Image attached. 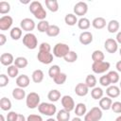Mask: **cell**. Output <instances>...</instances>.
Listing matches in <instances>:
<instances>
[{
    "label": "cell",
    "mask_w": 121,
    "mask_h": 121,
    "mask_svg": "<svg viewBox=\"0 0 121 121\" xmlns=\"http://www.w3.org/2000/svg\"><path fill=\"white\" fill-rule=\"evenodd\" d=\"M29 11L34 15V17L40 21H43L46 18L47 13L44 9V8L43 7L42 3L39 1H32L29 4Z\"/></svg>",
    "instance_id": "6da1fadb"
},
{
    "label": "cell",
    "mask_w": 121,
    "mask_h": 121,
    "mask_svg": "<svg viewBox=\"0 0 121 121\" xmlns=\"http://www.w3.org/2000/svg\"><path fill=\"white\" fill-rule=\"evenodd\" d=\"M38 111L40 113L43 114V115H47V116H53L56 112H57V107L51 102H42L39 107H38Z\"/></svg>",
    "instance_id": "7a4b0ae2"
},
{
    "label": "cell",
    "mask_w": 121,
    "mask_h": 121,
    "mask_svg": "<svg viewBox=\"0 0 121 121\" xmlns=\"http://www.w3.org/2000/svg\"><path fill=\"white\" fill-rule=\"evenodd\" d=\"M41 97L40 95L35 92H30L28 95H26V105L28 109H36L41 104L40 102Z\"/></svg>",
    "instance_id": "3957f363"
},
{
    "label": "cell",
    "mask_w": 121,
    "mask_h": 121,
    "mask_svg": "<svg viewBox=\"0 0 121 121\" xmlns=\"http://www.w3.org/2000/svg\"><path fill=\"white\" fill-rule=\"evenodd\" d=\"M102 115V110L99 107H93L84 115V121H99Z\"/></svg>",
    "instance_id": "277c9868"
},
{
    "label": "cell",
    "mask_w": 121,
    "mask_h": 121,
    "mask_svg": "<svg viewBox=\"0 0 121 121\" xmlns=\"http://www.w3.org/2000/svg\"><path fill=\"white\" fill-rule=\"evenodd\" d=\"M23 43L24 45L30 49V50H33L35 48H37L38 46V40L36 38V35L33 34V33H26L23 36Z\"/></svg>",
    "instance_id": "5b68a950"
},
{
    "label": "cell",
    "mask_w": 121,
    "mask_h": 121,
    "mask_svg": "<svg viewBox=\"0 0 121 121\" xmlns=\"http://www.w3.org/2000/svg\"><path fill=\"white\" fill-rule=\"evenodd\" d=\"M69 51H70L69 45L63 43H58L53 47V55L57 58H64Z\"/></svg>",
    "instance_id": "8992f818"
},
{
    "label": "cell",
    "mask_w": 121,
    "mask_h": 121,
    "mask_svg": "<svg viewBox=\"0 0 121 121\" xmlns=\"http://www.w3.org/2000/svg\"><path fill=\"white\" fill-rule=\"evenodd\" d=\"M111 67V64L109 61L103 60L99 62H93L92 64V70L95 74H103L107 72Z\"/></svg>",
    "instance_id": "52a82bcc"
},
{
    "label": "cell",
    "mask_w": 121,
    "mask_h": 121,
    "mask_svg": "<svg viewBox=\"0 0 121 121\" xmlns=\"http://www.w3.org/2000/svg\"><path fill=\"white\" fill-rule=\"evenodd\" d=\"M60 102H61V105H62L64 110H66L68 112H72V111L75 110L76 104H75V101H74V99H73V97L71 95H65L61 96Z\"/></svg>",
    "instance_id": "ba28073f"
},
{
    "label": "cell",
    "mask_w": 121,
    "mask_h": 121,
    "mask_svg": "<svg viewBox=\"0 0 121 121\" xmlns=\"http://www.w3.org/2000/svg\"><path fill=\"white\" fill-rule=\"evenodd\" d=\"M53 56L54 55L51 52L39 51L37 54V59L43 64H50L53 61Z\"/></svg>",
    "instance_id": "9c48e42d"
},
{
    "label": "cell",
    "mask_w": 121,
    "mask_h": 121,
    "mask_svg": "<svg viewBox=\"0 0 121 121\" xmlns=\"http://www.w3.org/2000/svg\"><path fill=\"white\" fill-rule=\"evenodd\" d=\"M73 10H74V13H75V15L76 16H80V17H82V16H84L86 13H87V11H88V5L85 3V2H78L75 6H74V9H73Z\"/></svg>",
    "instance_id": "30bf717a"
},
{
    "label": "cell",
    "mask_w": 121,
    "mask_h": 121,
    "mask_svg": "<svg viewBox=\"0 0 121 121\" xmlns=\"http://www.w3.org/2000/svg\"><path fill=\"white\" fill-rule=\"evenodd\" d=\"M37 26L35 25V22L30 19V18H24L21 22H20V27L26 31L27 33H30L32 30H34V28L36 27Z\"/></svg>",
    "instance_id": "8fae6325"
},
{
    "label": "cell",
    "mask_w": 121,
    "mask_h": 121,
    "mask_svg": "<svg viewBox=\"0 0 121 121\" xmlns=\"http://www.w3.org/2000/svg\"><path fill=\"white\" fill-rule=\"evenodd\" d=\"M104 48L106 49V51L108 53L113 54V53H115L118 50V43H117V42L114 39L109 38L104 43Z\"/></svg>",
    "instance_id": "7c38bea8"
},
{
    "label": "cell",
    "mask_w": 121,
    "mask_h": 121,
    "mask_svg": "<svg viewBox=\"0 0 121 121\" xmlns=\"http://www.w3.org/2000/svg\"><path fill=\"white\" fill-rule=\"evenodd\" d=\"M13 24V19L9 15H3L0 18V30H9Z\"/></svg>",
    "instance_id": "4fadbf2b"
},
{
    "label": "cell",
    "mask_w": 121,
    "mask_h": 121,
    "mask_svg": "<svg viewBox=\"0 0 121 121\" xmlns=\"http://www.w3.org/2000/svg\"><path fill=\"white\" fill-rule=\"evenodd\" d=\"M93 34L90 32V31H83L79 34V37H78V40H79V43L83 45H88L90 44L92 42H93Z\"/></svg>",
    "instance_id": "5bb4252c"
},
{
    "label": "cell",
    "mask_w": 121,
    "mask_h": 121,
    "mask_svg": "<svg viewBox=\"0 0 121 121\" xmlns=\"http://www.w3.org/2000/svg\"><path fill=\"white\" fill-rule=\"evenodd\" d=\"M0 62L2 63V65L5 66H10L14 63V58L13 55L10 53H3L0 56Z\"/></svg>",
    "instance_id": "9a60e30c"
},
{
    "label": "cell",
    "mask_w": 121,
    "mask_h": 121,
    "mask_svg": "<svg viewBox=\"0 0 121 121\" xmlns=\"http://www.w3.org/2000/svg\"><path fill=\"white\" fill-rule=\"evenodd\" d=\"M30 83V79L28 78V76L23 74V75H20L16 78V85L20 88H26Z\"/></svg>",
    "instance_id": "2e32d148"
},
{
    "label": "cell",
    "mask_w": 121,
    "mask_h": 121,
    "mask_svg": "<svg viewBox=\"0 0 121 121\" xmlns=\"http://www.w3.org/2000/svg\"><path fill=\"white\" fill-rule=\"evenodd\" d=\"M75 93L78 96H85L89 93V87L85 84V82L78 83L75 87Z\"/></svg>",
    "instance_id": "e0dca14e"
},
{
    "label": "cell",
    "mask_w": 121,
    "mask_h": 121,
    "mask_svg": "<svg viewBox=\"0 0 121 121\" xmlns=\"http://www.w3.org/2000/svg\"><path fill=\"white\" fill-rule=\"evenodd\" d=\"M106 95L110 98H115L120 95V88L116 85H110L106 89Z\"/></svg>",
    "instance_id": "ac0fdd59"
},
{
    "label": "cell",
    "mask_w": 121,
    "mask_h": 121,
    "mask_svg": "<svg viewBox=\"0 0 121 121\" xmlns=\"http://www.w3.org/2000/svg\"><path fill=\"white\" fill-rule=\"evenodd\" d=\"M112 100L109 96H103L99 100V108L103 111L110 110L112 108Z\"/></svg>",
    "instance_id": "d6986e66"
},
{
    "label": "cell",
    "mask_w": 121,
    "mask_h": 121,
    "mask_svg": "<svg viewBox=\"0 0 121 121\" xmlns=\"http://www.w3.org/2000/svg\"><path fill=\"white\" fill-rule=\"evenodd\" d=\"M106 25H107L106 20L103 17H95L92 21V26L95 29H102L106 26Z\"/></svg>",
    "instance_id": "ffe728a7"
},
{
    "label": "cell",
    "mask_w": 121,
    "mask_h": 121,
    "mask_svg": "<svg viewBox=\"0 0 121 121\" xmlns=\"http://www.w3.org/2000/svg\"><path fill=\"white\" fill-rule=\"evenodd\" d=\"M12 96L16 100H22V99H24V98L26 97V91L23 88H20V87L14 88L12 90Z\"/></svg>",
    "instance_id": "44dd1931"
},
{
    "label": "cell",
    "mask_w": 121,
    "mask_h": 121,
    "mask_svg": "<svg viewBox=\"0 0 121 121\" xmlns=\"http://www.w3.org/2000/svg\"><path fill=\"white\" fill-rule=\"evenodd\" d=\"M43 78H44V74H43V72L41 69H36V70H34L32 72L31 78H32L33 82H35V83H41L43 80Z\"/></svg>",
    "instance_id": "7402d4cb"
},
{
    "label": "cell",
    "mask_w": 121,
    "mask_h": 121,
    "mask_svg": "<svg viewBox=\"0 0 121 121\" xmlns=\"http://www.w3.org/2000/svg\"><path fill=\"white\" fill-rule=\"evenodd\" d=\"M56 120L57 121H69L70 120V112L61 109L57 112L56 115Z\"/></svg>",
    "instance_id": "603a6c76"
},
{
    "label": "cell",
    "mask_w": 121,
    "mask_h": 121,
    "mask_svg": "<svg viewBox=\"0 0 121 121\" xmlns=\"http://www.w3.org/2000/svg\"><path fill=\"white\" fill-rule=\"evenodd\" d=\"M120 25L117 20H111L107 24V29L110 33H117L119 30Z\"/></svg>",
    "instance_id": "cb8c5ba5"
},
{
    "label": "cell",
    "mask_w": 121,
    "mask_h": 121,
    "mask_svg": "<svg viewBox=\"0 0 121 121\" xmlns=\"http://www.w3.org/2000/svg\"><path fill=\"white\" fill-rule=\"evenodd\" d=\"M47 98L49 99L50 102H57L60 98H61V95L60 92L57 89H53L51 91H49V93L47 94Z\"/></svg>",
    "instance_id": "d4e9b609"
},
{
    "label": "cell",
    "mask_w": 121,
    "mask_h": 121,
    "mask_svg": "<svg viewBox=\"0 0 121 121\" xmlns=\"http://www.w3.org/2000/svg\"><path fill=\"white\" fill-rule=\"evenodd\" d=\"M75 113H76V115L77 116H78V117H81V116H83V115H85L86 114V112H87V108H86V105L84 104V103H78L77 105H76V107H75Z\"/></svg>",
    "instance_id": "484cf974"
},
{
    "label": "cell",
    "mask_w": 121,
    "mask_h": 121,
    "mask_svg": "<svg viewBox=\"0 0 121 121\" xmlns=\"http://www.w3.org/2000/svg\"><path fill=\"white\" fill-rule=\"evenodd\" d=\"M22 34H23V29L19 26H14L10 29L9 31V35H10V38L12 40H19L21 37H22Z\"/></svg>",
    "instance_id": "4316f807"
},
{
    "label": "cell",
    "mask_w": 121,
    "mask_h": 121,
    "mask_svg": "<svg viewBox=\"0 0 121 121\" xmlns=\"http://www.w3.org/2000/svg\"><path fill=\"white\" fill-rule=\"evenodd\" d=\"M78 18L77 16L74 14V13H67L64 17V22L67 26H75L76 24H78Z\"/></svg>",
    "instance_id": "83f0119b"
},
{
    "label": "cell",
    "mask_w": 121,
    "mask_h": 121,
    "mask_svg": "<svg viewBox=\"0 0 121 121\" xmlns=\"http://www.w3.org/2000/svg\"><path fill=\"white\" fill-rule=\"evenodd\" d=\"M78 26L79 29L81 30H87L90 26H91V22L88 18L85 17H81L78 21Z\"/></svg>",
    "instance_id": "f1b7e54d"
},
{
    "label": "cell",
    "mask_w": 121,
    "mask_h": 121,
    "mask_svg": "<svg viewBox=\"0 0 121 121\" xmlns=\"http://www.w3.org/2000/svg\"><path fill=\"white\" fill-rule=\"evenodd\" d=\"M45 6L51 12H57L59 10V3L57 0H45Z\"/></svg>",
    "instance_id": "f546056e"
},
{
    "label": "cell",
    "mask_w": 121,
    "mask_h": 121,
    "mask_svg": "<svg viewBox=\"0 0 121 121\" xmlns=\"http://www.w3.org/2000/svg\"><path fill=\"white\" fill-rule=\"evenodd\" d=\"M13 64L15 66H17L19 69L20 68H26L28 64V60L25 57H17V58H15Z\"/></svg>",
    "instance_id": "4dcf8cb0"
},
{
    "label": "cell",
    "mask_w": 121,
    "mask_h": 121,
    "mask_svg": "<svg viewBox=\"0 0 121 121\" xmlns=\"http://www.w3.org/2000/svg\"><path fill=\"white\" fill-rule=\"evenodd\" d=\"M103 90L100 87H95L91 90V95L95 100H100L103 97Z\"/></svg>",
    "instance_id": "1f68e13d"
},
{
    "label": "cell",
    "mask_w": 121,
    "mask_h": 121,
    "mask_svg": "<svg viewBox=\"0 0 121 121\" xmlns=\"http://www.w3.org/2000/svg\"><path fill=\"white\" fill-rule=\"evenodd\" d=\"M105 59V55L101 50H95L92 53V60L93 62H99V61H103Z\"/></svg>",
    "instance_id": "d6a6232c"
},
{
    "label": "cell",
    "mask_w": 121,
    "mask_h": 121,
    "mask_svg": "<svg viewBox=\"0 0 121 121\" xmlns=\"http://www.w3.org/2000/svg\"><path fill=\"white\" fill-rule=\"evenodd\" d=\"M60 32V27L57 25H50L49 28L46 31V35L49 37H57Z\"/></svg>",
    "instance_id": "836d02e7"
},
{
    "label": "cell",
    "mask_w": 121,
    "mask_h": 121,
    "mask_svg": "<svg viewBox=\"0 0 121 121\" xmlns=\"http://www.w3.org/2000/svg\"><path fill=\"white\" fill-rule=\"evenodd\" d=\"M97 83V80H96V78L93 75V74H89L86 78H85V84L89 87V88H95V85Z\"/></svg>",
    "instance_id": "e575fe53"
},
{
    "label": "cell",
    "mask_w": 121,
    "mask_h": 121,
    "mask_svg": "<svg viewBox=\"0 0 121 121\" xmlns=\"http://www.w3.org/2000/svg\"><path fill=\"white\" fill-rule=\"evenodd\" d=\"M0 108L2 111H9L11 109V101L6 96L2 97L0 100Z\"/></svg>",
    "instance_id": "d590c367"
},
{
    "label": "cell",
    "mask_w": 121,
    "mask_h": 121,
    "mask_svg": "<svg viewBox=\"0 0 121 121\" xmlns=\"http://www.w3.org/2000/svg\"><path fill=\"white\" fill-rule=\"evenodd\" d=\"M49 26H50L49 23L46 20H43V21H40L38 23V25H37L36 27H37V29H38L39 32H41V33H46V31L49 28Z\"/></svg>",
    "instance_id": "8d00e7d4"
},
{
    "label": "cell",
    "mask_w": 121,
    "mask_h": 121,
    "mask_svg": "<svg viewBox=\"0 0 121 121\" xmlns=\"http://www.w3.org/2000/svg\"><path fill=\"white\" fill-rule=\"evenodd\" d=\"M7 72H8V76L11 78H17L18 77V74H19V68L17 66H15L14 64L10 65L8 67L7 69Z\"/></svg>",
    "instance_id": "74e56055"
},
{
    "label": "cell",
    "mask_w": 121,
    "mask_h": 121,
    "mask_svg": "<svg viewBox=\"0 0 121 121\" xmlns=\"http://www.w3.org/2000/svg\"><path fill=\"white\" fill-rule=\"evenodd\" d=\"M107 76L109 77V79L111 81V84H112V85H114V83H117L118 81H120L119 74L116 71H110L107 74Z\"/></svg>",
    "instance_id": "f35d334b"
},
{
    "label": "cell",
    "mask_w": 121,
    "mask_h": 121,
    "mask_svg": "<svg viewBox=\"0 0 121 121\" xmlns=\"http://www.w3.org/2000/svg\"><path fill=\"white\" fill-rule=\"evenodd\" d=\"M60 73V68L59 65L57 64H54L52 66H50L49 70H48V76L51 78H55Z\"/></svg>",
    "instance_id": "ab89813d"
},
{
    "label": "cell",
    "mask_w": 121,
    "mask_h": 121,
    "mask_svg": "<svg viewBox=\"0 0 121 121\" xmlns=\"http://www.w3.org/2000/svg\"><path fill=\"white\" fill-rule=\"evenodd\" d=\"M63 59H64V60H65L66 62L73 63V62H75V61L78 60V54H77L75 51L70 50V51L67 53V55H66Z\"/></svg>",
    "instance_id": "60d3db41"
},
{
    "label": "cell",
    "mask_w": 121,
    "mask_h": 121,
    "mask_svg": "<svg viewBox=\"0 0 121 121\" xmlns=\"http://www.w3.org/2000/svg\"><path fill=\"white\" fill-rule=\"evenodd\" d=\"M66 79H67V75H66L65 73H62V72H60L55 78H53L54 82H55L56 84H58V85L63 84V83L66 81Z\"/></svg>",
    "instance_id": "b9f144b4"
},
{
    "label": "cell",
    "mask_w": 121,
    "mask_h": 121,
    "mask_svg": "<svg viewBox=\"0 0 121 121\" xmlns=\"http://www.w3.org/2000/svg\"><path fill=\"white\" fill-rule=\"evenodd\" d=\"M10 11V5L9 2L1 1L0 2V13L1 14H7Z\"/></svg>",
    "instance_id": "7bdbcfd3"
},
{
    "label": "cell",
    "mask_w": 121,
    "mask_h": 121,
    "mask_svg": "<svg viewBox=\"0 0 121 121\" xmlns=\"http://www.w3.org/2000/svg\"><path fill=\"white\" fill-rule=\"evenodd\" d=\"M99 83L101 84V86L103 87H109L111 85V81L109 79V77L107 76V74L105 76H101L99 78Z\"/></svg>",
    "instance_id": "ee69618b"
},
{
    "label": "cell",
    "mask_w": 121,
    "mask_h": 121,
    "mask_svg": "<svg viewBox=\"0 0 121 121\" xmlns=\"http://www.w3.org/2000/svg\"><path fill=\"white\" fill-rule=\"evenodd\" d=\"M9 76L5 75V74H1L0 75V87L3 88V87H6L8 84H9Z\"/></svg>",
    "instance_id": "f6af8a7d"
},
{
    "label": "cell",
    "mask_w": 121,
    "mask_h": 121,
    "mask_svg": "<svg viewBox=\"0 0 121 121\" xmlns=\"http://www.w3.org/2000/svg\"><path fill=\"white\" fill-rule=\"evenodd\" d=\"M111 110L115 113H121V102H119V101L112 102Z\"/></svg>",
    "instance_id": "bcb514c9"
},
{
    "label": "cell",
    "mask_w": 121,
    "mask_h": 121,
    "mask_svg": "<svg viewBox=\"0 0 121 121\" xmlns=\"http://www.w3.org/2000/svg\"><path fill=\"white\" fill-rule=\"evenodd\" d=\"M39 51H44V52H50L51 51V45L48 43H42L39 45Z\"/></svg>",
    "instance_id": "7dc6e473"
},
{
    "label": "cell",
    "mask_w": 121,
    "mask_h": 121,
    "mask_svg": "<svg viewBox=\"0 0 121 121\" xmlns=\"http://www.w3.org/2000/svg\"><path fill=\"white\" fill-rule=\"evenodd\" d=\"M17 116H18V113L16 112L10 111L7 114V121H16Z\"/></svg>",
    "instance_id": "c3c4849f"
},
{
    "label": "cell",
    "mask_w": 121,
    "mask_h": 121,
    "mask_svg": "<svg viewBox=\"0 0 121 121\" xmlns=\"http://www.w3.org/2000/svg\"><path fill=\"white\" fill-rule=\"evenodd\" d=\"M26 121H43V117L39 114H29L26 117Z\"/></svg>",
    "instance_id": "681fc988"
},
{
    "label": "cell",
    "mask_w": 121,
    "mask_h": 121,
    "mask_svg": "<svg viewBox=\"0 0 121 121\" xmlns=\"http://www.w3.org/2000/svg\"><path fill=\"white\" fill-rule=\"evenodd\" d=\"M6 42H7V37H6V35L3 34V33H1V34H0V45H1V46L4 45V44L6 43Z\"/></svg>",
    "instance_id": "f907efd6"
},
{
    "label": "cell",
    "mask_w": 121,
    "mask_h": 121,
    "mask_svg": "<svg viewBox=\"0 0 121 121\" xmlns=\"http://www.w3.org/2000/svg\"><path fill=\"white\" fill-rule=\"evenodd\" d=\"M16 121H26V118L25 117V115H24V114L18 113V116H17Z\"/></svg>",
    "instance_id": "816d5d0a"
},
{
    "label": "cell",
    "mask_w": 121,
    "mask_h": 121,
    "mask_svg": "<svg viewBox=\"0 0 121 121\" xmlns=\"http://www.w3.org/2000/svg\"><path fill=\"white\" fill-rule=\"evenodd\" d=\"M115 41L117 42V43H120L121 44V31H118L117 32L116 37H115Z\"/></svg>",
    "instance_id": "f5cc1de1"
},
{
    "label": "cell",
    "mask_w": 121,
    "mask_h": 121,
    "mask_svg": "<svg viewBox=\"0 0 121 121\" xmlns=\"http://www.w3.org/2000/svg\"><path fill=\"white\" fill-rule=\"evenodd\" d=\"M115 67H116V70H117L118 72H120V73H121V60H118V61L116 62Z\"/></svg>",
    "instance_id": "db71d44e"
},
{
    "label": "cell",
    "mask_w": 121,
    "mask_h": 121,
    "mask_svg": "<svg viewBox=\"0 0 121 121\" xmlns=\"http://www.w3.org/2000/svg\"><path fill=\"white\" fill-rule=\"evenodd\" d=\"M71 121H82L81 119H80V117H78V116H76V117H74Z\"/></svg>",
    "instance_id": "11a10c76"
},
{
    "label": "cell",
    "mask_w": 121,
    "mask_h": 121,
    "mask_svg": "<svg viewBox=\"0 0 121 121\" xmlns=\"http://www.w3.org/2000/svg\"><path fill=\"white\" fill-rule=\"evenodd\" d=\"M45 121H57L56 119H54V118H52V117H50V118H48L47 120H45Z\"/></svg>",
    "instance_id": "9f6ffc18"
},
{
    "label": "cell",
    "mask_w": 121,
    "mask_h": 121,
    "mask_svg": "<svg viewBox=\"0 0 121 121\" xmlns=\"http://www.w3.org/2000/svg\"><path fill=\"white\" fill-rule=\"evenodd\" d=\"M114 121H121V115H119V116H118V117H116V118H115V120H114Z\"/></svg>",
    "instance_id": "6f0895ef"
},
{
    "label": "cell",
    "mask_w": 121,
    "mask_h": 121,
    "mask_svg": "<svg viewBox=\"0 0 121 121\" xmlns=\"http://www.w3.org/2000/svg\"><path fill=\"white\" fill-rule=\"evenodd\" d=\"M0 117H1V121H5V117H4V115H3V114H1V115H0Z\"/></svg>",
    "instance_id": "680465c9"
},
{
    "label": "cell",
    "mask_w": 121,
    "mask_h": 121,
    "mask_svg": "<svg viewBox=\"0 0 121 121\" xmlns=\"http://www.w3.org/2000/svg\"><path fill=\"white\" fill-rule=\"evenodd\" d=\"M119 88L121 89V79H120V83H119Z\"/></svg>",
    "instance_id": "91938a15"
},
{
    "label": "cell",
    "mask_w": 121,
    "mask_h": 121,
    "mask_svg": "<svg viewBox=\"0 0 121 121\" xmlns=\"http://www.w3.org/2000/svg\"><path fill=\"white\" fill-rule=\"evenodd\" d=\"M119 54H120V56H121V48L119 49Z\"/></svg>",
    "instance_id": "94428289"
}]
</instances>
